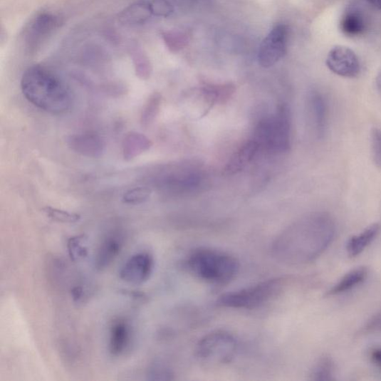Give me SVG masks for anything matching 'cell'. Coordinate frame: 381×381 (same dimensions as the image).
I'll list each match as a JSON object with an SVG mask.
<instances>
[{
	"instance_id": "23",
	"label": "cell",
	"mask_w": 381,
	"mask_h": 381,
	"mask_svg": "<svg viewBox=\"0 0 381 381\" xmlns=\"http://www.w3.org/2000/svg\"><path fill=\"white\" fill-rule=\"evenodd\" d=\"M162 100V95L158 92L149 96L141 114L142 126L147 127L154 122L160 113Z\"/></svg>"
},
{
	"instance_id": "2",
	"label": "cell",
	"mask_w": 381,
	"mask_h": 381,
	"mask_svg": "<svg viewBox=\"0 0 381 381\" xmlns=\"http://www.w3.org/2000/svg\"><path fill=\"white\" fill-rule=\"evenodd\" d=\"M27 100L47 113L62 114L71 110L73 97L70 88L55 73L41 66H33L21 78Z\"/></svg>"
},
{
	"instance_id": "25",
	"label": "cell",
	"mask_w": 381,
	"mask_h": 381,
	"mask_svg": "<svg viewBox=\"0 0 381 381\" xmlns=\"http://www.w3.org/2000/svg\"><path fill=\"white\" fill-rule=\"evenodd\" d=\"M151 189L145 187H136L126 192L122 197L124 204L139 205L146 202L152 196Z\"/></svg>"
},
{
	"instance_id": "35",
	"label": "cell",
	"mask_w": 381,
	"mask_h": 381,
	"mask_svg": "<svg viewBox=\"0 0 381 381\" xmlns=\"http://www.w3.org/2000/svg\"><path fill=\"white\" fill-rule=\"evenodd\" d=\"M367 2L375 9L381 11V0H367Z\"/></svg>"
},
{
	"instance_id": "3",
	"label": "cell",
	"mask_w": 381,
	"mask_h": 381,
	"mask_svg": "<svg viewBox=\"0 0 381 381\" xmlns=\"http://www.w3.org/2000/svg\"><path fill=\"white\" fill-rule=\"evenodd\" d=\"M187 266L199 279L216 286L229 283L240 268L239 261L234 256L207 247L198 248L191 253Z\"/></svg>"
},
{
	"instance_id": "36",
	"label": "cell",
	"mask_w": 381,
	"mask_h": 381,
	"mask_svg": "<svg viewBox=\"0 0 381 381\" xmlns=\"http://www.w3.org/2000/svg\"><path fill=\"white\" fill-rule=\"evenodd\" d=\"M376 85L379 92L381 93V71L376 78Z\"/></svg>"
},
{
	"instance_id": "13",
	"label": "cell",
	"mask_w": 381,
	"mask_h": 381,
	"mask_svg": "<svg viewBox=\"0 0 381 381\" xmlns=\"http://www.w3.org/2000/svg\"><path fill=\"white\" fill-rule=\"evenodd\" d=\"M123 241L121 236L113 235L108 236L99 246L95 258V267L98 271H103L118 258L122 251Z\"/></svg>"
},
{
	"instance_id": "19",
	"label": "cell",
	"mask_w": 381,
	"mask_h": 381,
	"mask_svg": "<svg viewBox=\"0 0 381 381\" xmlns=\"http://www.w3.org/2000/svg\"><path fill=\"white\" fill-rule=\"evenodd\" d=\"M153 145L150 139L138 132H130L122 143L125 160L130 161L149 150Z\"/></svg>"
},
{
	"instance_id": "9",
	"label": "cell",
	"mask_w": 381,
	"mask_h": 381,
	"mask_svg": "<svg viewBox=\"0 0 381 381\" xmlns=\"http://www.w3.org/2000/svg\"><path fill=\"white\" fill-rule=\"evenodd\" d=\"M154 267V258L150 254H136L124 263L120 273V278L127 283L142 285L150 278Z\"/></svg>"
},
{
	"instance_id": "27",
	"label": "cell",
	"mask_w": 381,
	"mask_h": 381,
	"mask_svg": "<svg viewBox=\"0 0 381 381\" xmlns=\"http://www.w3.org/2000/svg\"><path fill=\"white\" fill-rule=\"evenodd\" d=\"M85 241L86 238L84 235L71 238L68 241V252L73 261H79L88 256V249L85 245Z\"/></svg>"
},
{
	"instance_id": "16",
	"label": "cell",
	"mask_w": 381,
	"mask_h": 381,
	"mask_svg": "<svg viewBox=\"0 0 381 381\" xmlns=\"http://www.w3.org/2000/svg\"><path fill=\"white\" fill-rule=\"evenodd\" d=\"M380 229V224L375 223L352 236L346 244L348 255L353 258L360 255L377 238Z\"/></svg>"
},
{
	"instance_id": "1",
	"label": "cell",
	"mask_w": 381,
	"mask_h": 381,
	"mask_svg": "<svg viewBox=\"0 0 381 381\" xmlns=\"http://www.w3.org/2000/svg\"><path fill=\"white\" fill-rule=\"evenodd\" d=\"M336 234L335 222L326 212H316L291 226L273 241L275 259L290 266L316 260L328 249Z\"/></svg>"
},
{
	"instance_id": "30",
	"label": "cell",
	"mask_w": 381,
	"mask_h": 381,
	"mask_svg": "<svg viewBox=\"0 0 381 381\" xmlns=\"http://www.w3.org/2000/svg\"><path fill=\"white\" fill-rule=\"evenodd\" d=\"M371 151L375 163L381 169V129L376 127L372 130Z\"/></svg>"
},
{
	"instance_id": "26",
	"label": "cell",
	"mask_w": 381,
	"mask_h": 381,
	"mask_svg": "<svg viewBox=\"0 0 381 381\" xmlns=\"http://www.w3.org/2000/svg\"><path fill=\"white\" fill-rule=\"evenodd\" d=\"M43 211L46 214L47 217L60 223L73 224L79 221L81 219L80 215L78 214L58 209L51 207H46L43 209Z\"/></svg>"
},
{
	"instance_id": "17",
	"label": "cell",
	"mask_w": 381,
	"mask_h": 381,
	"mask_svg": "<svg viewBox=\"0 0 381 381\" xmlns=\"http://www.w3.org/2000/svg\"><path fill=\"white\" fill-rule=\"evenodd\" d=\"M131 330L129 324L124 320L113 323L110 329L109 349L114 356L123 354L130 343Z\"/></svg>"
},
{
	"instance_id": "8",
	"label": "cell",
	"mask_w": 381,
	"mask_h": 381,
	"mask_svg": "<svg viewBox=\"0 0 381 381\" xmlns=\"http://www.w3.org/2000/svg\"><path fill=\"white\" fill-rule=\"evenodd\" d=\"M328 70L343 78H355L361 71L360 60L352 48L335 46L329 51L326 58Z\"/></svg>"
},
{
	"instance_id": "34",
	"label": "cell",
	"mask_w": 381,
	"mask_h": 381,
	"mask_svg": "<svg viewBox=\"0 0 381 381\" xmlns=\"http://www.w3.org/2000/svg\"><path fill=\"white\" fill-rule=\"evenodd\" d=\"M83 291L82 288L80 287H75L72 290V296L73 298V300L75 301H79L82 299L83 296Z\"/></svg>"
},
{
	"instance_id": "29",
	"label": "cell",
	"mask_w": 381,
	"mask_h": 381,
	"mask_svg": "<svg viewBox=\"0 0 381 381\" xmlns=\"http://www.w3.org/2000/svg\"><path fill=\"white\" fill-rule=\"evenodd\" d=\"M162 37L165 43L173 52H177L179 49L183 48L187 43V36L184 33L177 31L165 32Z\"/></svg>"
},
{
	"instance_id": "12",
	"label": "cell",
	"mask_w": 381,
	"mask_h": 381,
	"mask_svg": "<svg viewBox=\"0 0 381 381\" xmlns=\"http://www.w3.org/2000/svg\"><path fill=\"white\" fill-rule=\"evenodd\" d=\"M260 147L255 140L245 142L229 159L224 174L234 175L243 171L254 160Z\"/></svg>"
},
{
	"instance_id": "6",
	"label": "cell",
	"mask_w": 381,
	"mask_h": 381,
	"mask_svg": "<svg viewBox=\"0 0 381 381\" xmlns=\"http://www.w3.org/2000/svg\"><path fill=\"white\" fill-rule=\"evenodd\" d=\"M239 343L234 335L224 330H216L204 335L196 346V356L212 366L224 365L234 359Z\"/></svg>"
},
{
	"instance_id": "28",
	"label": "cell",
	"mask_w": 381,
	"mask_h": 381,
	"mask_svg": "<svg viewBox=\"0 0 381 381\" xmlns=\"http://www.w3.org/2000/svg\"><path fill=\"white\" fill-rule=\"evenodd\" d=\"M147 379L150 380H174L173 371L162 362H156L147 370Z\"/></svg>"
},
{
	"instance_id": "21",
	"label": "cell",
	"mask_w": 381,
	"mask_h": 381,
	"mask_svg": "<svg viewBox=\"0 0 381 381\" xmlns=\"http://www.w3.org/2000/svg\"><path fill=\"white\" fill-rule=\"evenodd\" d=\"M335 366L333 358L323 356L314 364L310 379L314 381H329L335 379Z\"/></svg>"
},
{
	"instance_id": "7",
	"label": "cell",
	"mask_w": 381,
	"mask_h": 381,
	"mask_svg": "<svg viewBox=\"0 0 381 381\" xmlns=\"http://www.w3.org/2000/svg\"><path fill=\"white\" fill-rule=\"evenodd\" d=\"M288 28L284 24L276 25L259 47V63L263 68H270L284 58L287 52Z\"/></svg>"
},
{
	"instance_id": "5",
	"label": "cell",
	"mask_w": 381,
	"mask_h": 381,
	"mask_svg": "<svg viewBox=\"0 0 381 381\" xmlns=\"http://www.w3.org/2000/svg\"><path fill=\"white\" fill-rule=\"evenodd\" d=\"M291 113L288 107L281 105L273 117L261 120L255 132V140L267 150L283 153L291 147Z\"/></svg>"
},
{
	"instance_id": "4",
	"label": "cell",
	"mask_w": 381,
	"mask_h": 381,
	"mask_svg": "<svg viewBox=\"0 0 381 381\" xmlns=\"http://www.w3.org/2000/svg\"><path fill=\"white\" fill-rule=\"evenodd\" d=\"M286 279L274 278L253 286L223 294L218 305L227 308L251 310L270 302L283 291Z\"/></svg>"
},
{
	"instance_id": "32",
	"label": "cell",
	"mask_w": 381,
	"mask_h": 381,
	"mask_svg": "<svg viewBox=\"0 0 381 381\" xmlns=\"http://www.w3.org/2000/svg\"><path fill=\"white\" fill-rule=\"evenodd\" d=\"M154 16L167 18L173 13V7L168 0H150Z\"/></svg>"
},
{
	"instance_id": "15",
	"label": "cell",
	"mask_w": 381,
	"mask_h": 381,
	"mask_svg": "<svg viewBox=\"0 0 381 381\" xmlns=\"http://www.w3.org/2000/svg\"><path fill=\"white\" fill-rule=\"evenodd\" d=\"M367 26L365 16L359 9L354 6L345 9L340 21L341 31L349 37L361 36L365 31Z\"/></svg>"
},
{
	"instance_id": "18",
	"label": "cell",
	"mask_w": 381,
	"mask_h": 381,
	"mask_svg": "<svg viewBox=\"0 0 381 381\" xmlns=\"http://www.w3.org/2000/svg\"><path fill=\"white\" fill-rule=\"evenodd\" d=\"M366 267H359L345 273L326 293L327 296H335L350 291L365 281L368 276Z\"/></svg>"
},
{
	"instance_id": "24",
	"label": "cell",
	"mask_w": 381,
	"mask_h": 381,
	"mask_svg": "<svg viewBox=\"0 0 381 381\" xmlns=\"http://www.w3.org/2000/svg\"><path fill=\"white\" fill-rule=\"evenodd\" d=\"M131 54L137 75L142 80L150 78L152 73V63L142 49L135 46L132 48Z\"/></svg>"
},
{
	"instance_id": "22",
	"label": "cell",
	"mask_w": 381,
	"mask_h": 381,
	"mask_svg": "<svg viewBox=\"0 0 381 381\" xmlns=\"http://www.w3.org/2000/svg\"><path fill=\"white\" fill-rule=\"evenodd\" d=\"M202 88L210 96L214 105H224L236 93V87L231 83L223 85L205 84Z\"/></svg>"
},
{
	"instance_id": "14",
	"label": "cell",
	"mask_w": 381,
	"mask_h": 381,
	"mask_svg": "<svg viewBox=\"0 0 381 381\" xmlns=\"http://www.w3.org/2000/svg\"><path fill=\"white\" fill-rule=\"evenodd\" d=\"M154 16L150 0H140L119 14V21L125 26L145 24Z\"/></svg>"
},
{
	"instance_id": "10",
	"label": "cell",
	"mask_w": 381,
	"mask_h": 381,
	"mask_svg": "<svg viewBox=\"0 0 381 381\" xmlns=\"http://www.w3.org/2000/svg\"><path fill=\"white\" fill-rule=\"evenodd\" d=\"M61 25V19L58 16L43 12L38 14L31 23L27 34L28 48H36L39 46L48 36Z\"/></svg>"
},
{
	"instance_id": "20",
	"label": "cell",
	"mask_w": 381,
	"mask_h": 381,
	"mask_svg": "<svg viewBox=\"0 0 381 381\" xmlns=\"http://www.w3.org/2000/svg\"><path fill=\"white\" fill-rule=\"evenodd\" d=\"M311 118L318 135H324L328 122V105L325 98L320 93H313L309 98Z\"/></svg>"
},
{
	"instance_id": "31",
	"label": "cell",
	"mask_w": 381,
	"mask_h": 381,
	"mask_svg": "<svg viewBox=\"0 0 381 381\" xmlns=\"http://www.w3.org/2000/svg\"><path fill=\"white\" fill-rule=\"evenodd\" d=\"M381 333V310L376 313L360 330L362 335Z\"/></svg>"
},
{
	"instance_id": "33",
	"label": "cell",
	"mask_w": 381,
	"mask_h": 381,
	"mask_svg": "<svg viewBox=\"0 0 381 381\" xmlns=\"http://www.w3.org/2000/svg\"><path fill=\"white\" fill-rule=\"evenodd\" d=\"M370 358L375 365L381 370V346L374 348L370 352Z\"/></svg>"
},
{
	"instance_id": "11",
	"label": "cell",
	"mask_w": 381,
	"mask_h": 381,
	"mask_svg": "<svg viewBox=\"0 0 381 381\" xmlns=\"http://www.w3.org/2000/svg\"><path fill=\"white\" fill-rule=\"evenodd\" d=\"M66 142L73 152L81 156L98 158L105 152L106 145L104 140L93 132L72 135Z\"/></svg>"
}]
</instances>
